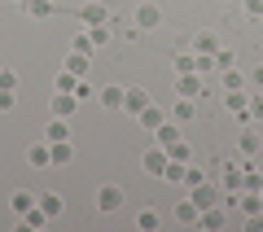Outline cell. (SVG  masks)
Wrapping results in <instances>:
<instances>
[{
	"mask_svg": "<svg viewBox=\"0 0 263 232\" xmlns=\"http://www.w3.org/2000/svg\"><path fill=\"white\" fill-rule=\"evenodd\" d=\"M219 84H224V92H241V88H246V74L228 66V70H224V79H219Z\"/></svg>",
	"mask_w": 263,
	"mask_h": 232,
	"instance_id": "4316f807",
	"label": "cell"
},
{
	"mask_svg": "<svg viewBox=\"0 0 263 232\" xmlns=\"http://www.w3.org/2000/svg\"><path fill=\"white\" fill-rule=\"evenodd\" d=\"M224 188H228V193H241V188H246L241 162H224Z\"/></svg>",
	"mask_w": 263,
	"mask_h": 232,
	"instance_id": "ba28073f",
	"label": "cell"
},
{
	"mask_svg": "<svg viewBox=\"0 0 263 232\" xmlns=\"http://www.w3.org/2000/svg\"><path fill=\"white\" fill-rule=\"evenodd\" d=\"M184 171H189V162H176V158H171L167 171H162V180H167V184H184Z\"/></svg>",
	"mask_w": 263,
	"mask_h": 232,
	"instance_id": "83f0119b",
	"label": "cell"
},
{
	"mask_svg": "<svg viewBox=\"0 0 263 232\" xmlns=\"http://www.w3.org/2000/svg\"><path fill=\"white\" fill-rule=\"evenodd\" d=\"M40 210H44L48 219H57V215L66 210V202H62V193H40Z\"/></svg>",
	"mask_w": 263,
	"mask_h": 232,
	"instance_id": "ffe728a7",
	"label": "cell"
},
{
	"mask_svg": "<svg viewBox=\"0 0 263 232\" xmlns=\"http://www.w3.org/2000/svg\"><path fill=\"white\" fill-rule=\"evenodd\" d=\"M167 153L176 162H193V149H189V140H176V145H167Z\"/></svg>",
	"mask_w": 263,
	"mask_h": 232,
	"instance_id": "f546056e",
	"label": "cell"
},
{
	"mask_svg": "<svg viewBox=\"0 0 263 232\" xmlns=\"http://www.w3.org/2000/svg\"><path fill=\"white\" fill-rule=\"evenodd\" d=\"M189 202H193L197 210H211V206H219L224 197H219V193H215L211 184H193V188H189Z\"/></svg>",
	"mask_w": 263,
	"mask_h": 232,
	"instance_id": "277c9868",
	"label": "cell"
},
{
	"mask_svg": "<svg viewBox=\"0 0 263 232\" xmlns=\"http://www.w3.org/2000/svg\"><path fill=\"white\" fill-rule=\"evenodd\" d=\"M193 114H197V101H193V96H180V101L171 105V119H176L180 127H184V123H193Z\"/></svg>",
	"mask_w": 263,
	"mask_h": 232,
	"instance_id": "30bf717a",
	"label": "cell"
},
{
	"mask_svg": "<svg viewBox=\"0 0 263 232\" xmlns=\"http://www.w3.org/2000/svg\"><path fill=\"white\" fill-rule=\"evenodd\" d=\"M92 92H97V88L88 84V79H79V84H75V96H79V101H88V96H92Z\"/></svg>",
	"mask_w": 263,
	"mask_h": 232,
	"instance_id": "60d3db41",
	"label": "cell"
},
{
	"mask_svg": "<svg viewBox=\"0 0 263 232\" xmlns=\"http://www.w3.org/2000/svg\"><path fill=\"white\" fill-rule=\"evenodd\" d=\"M176 70H180V74H193V70H197V53H180V57H176Z\"/></svg>",
	"mask_w": 263,
	"mask_h": 232,
	"instance_id": "e575fe53",
	"label": "cell"
},
{
	"mask_svg": "<svg viewBox=\"0 0 263 232\" xmlns=\"http://www.w3.org/2000/svg\"><path fill=\"white\" fill-rule=\"evenodd\" d=\"M13 105H18V92H5V88H0V114H9Z\"/></svg>",
	"mask_w": 263,
	"mask_h": 232,
	"instance_id": "74e56055",
	"label": "cell"
},
{
	"mask_svg": "<svg viewBox=\"0 0 263 232\" xmlns=\"http://www.w3.org/2000/svg\"><path fill=\"white\" fill-rule=\"evenodd\" d=\"M145 105H149V92H145V88H127V92H123V114H127V119H141Z\"/></svg>",
	"mask_w": 263,
	"mask_h": 232,
	"instance_id": "3957f363",
	"label": "cell"
},
{
	"mask_svg": "<svg viewBox=\"0 0 263 232\" xmlns=\"http://www.w3.org/2000/svg\"><path fill=\"white\" fill-rule=\"evenodd\" d=\"M158 223H162V215L154 210V206H145V210L136 215V228H141V232H158Z\"/></svg>",
	"mask_w": 263,
	"mask_h": 232,
	"instance_id": "d4e9b609",
	"label": "cell"
},
{
	"mask_svg": "<svg viewBox=\"0 0 263 232\" xmlns=\"http://www.w3.org/2000/svg\"><path fill=\"white\" fill-rule=\"evenodd\" d=\"M70 48H75V53H88V57H92V48H97V44H92V35H88V31H79V35L70 40Z\"/></svg>",
	"mask_w": 263,
	"mask_h": 232,
	"instance_id": "836d02e7",
	"label": "cell"
},
{
	"mask_svg": "<svg viewBox=\"0 0 263 232\" xmlns=\"http://www.w3.org/2000/svg\"><path fill=\"white\" fill-rule=\"evenodd\" d=\"M224 105L246 123V105H250V92H246V88H241V92H224Z\"/></svg>",
	"mask_w": 263,
	"mask_h": 232,
	"instance_id": "e0dca14e",
	"label": "cell"
},
{
	"mask_svg": "<svg viewBox=\"0 0 263 232\" xmlns=\"http://www.w3.org/2000/svg\"><path fill=\"white\" fill-rule=\"evenodd\" d=\"M136 123H141L145 131H154V127H162V123H167V110L149 101V105H145V110H141V119H136Z\"/></svg>",
	"mask_w": 263,
	"mask_h": 232,
	"instance_id": "9c48e42d",
	"label": "cell"
},
{
	"mask_svg": "<svg viewBox=\"0 0 263 232\" xmlns=\"http://www.w3.org/2000/svg\"><path fill=\"white\" fill-rule=\"evenodd\" d=\"M0 88L5 92H18V70H0Z\"/></svg>",
	"mask_w": 263,
	"mask_h": 232,
	"instance_id": "d590c367",
	"label": "cell"
},
{
	"mask_svg": "<svg viewBox=\"0 0 263 232\" xmlns=\"http://www.w3.org/2000/svg\"><path fill=\"white\" fill-rule=\"evenodd\" d=\"M132 22H136L141 31H154V27L162 22V9H158V5H141V9L132 13Z\"/></svg>",
	"mask_w": 263,
	"mask_h": 232,
	"instance_id": "52a82bcc",
	"label": "cell"
},
{
	"mask_svg": "<svg viewBox=\"0 0 263 232\" xmlns=\"http://www.w3.org/2000/svg\"><path fill=\"white\" fill-rule=\"evenodd\" d=\"M224 223H228V210H224V206H211V210L197 215V228H224Z\"/></svg>",
	"mask_w": 263,
	"mask_h": 232,
	"instance_id": "5bb4252c",
	"label": "cell"
},
{
	"mask_svg": "<svg viewBox=\"0 0 263 232\" xmlns=\"http://www.w3.org/2000/svg\"><path fill=\"white\" fill-rule=\"evenodd\" d=\"M237 149H241V158H254V153H259V131L246 127V131H241V140H237Z\"/></svg>",
	"mask_w": 263,
	"mask_h": 232,
	"instance_id": "7402d4cb",
	"label": "cell"
},
{
	"mask_svg": "<svg viewBox=\"0 0 263 232\" xmlns=\"http://www.w3.org/2000/svg\"><path fill=\"white\" fill-rule=\"evenodd\" d=\"M13 5H18V9H27V5H31V0H13Z\"/></svg>",
	"mask_w": 263,
	"mask_h": 232,
	"instance_id": "f6af8a7d",
	"label": "cell"
},
{
	"mask_svg": "<svg viewBox=\"0 0 263 232\" xmlns=\"http://www.w3.org/2000/svg\"><path fill=\"white\" fill-rule=\"evenodd\" d=\"M237 206L246 210V219H250V215H263V193H250V188H241V193H237Z\"/></svg>",
	"mask_w": 263,
	"mask_h": 232,
	"instance_id": "7c38bea8",
	"label": "cell"
},
{
	"mask_svg": "<svg viewBox=\"0 0 263 232\" xmlns=\"http://www.w3.org/2000/svg\"><path fill=\"white\" fill-rule=\"evenodd\" d=\"M79 22L84 27H101V22H110V9H105L101 0H88L84 9H79Z\"/></svg>",
	"mask_w": 263,
	"mask_h": 232,
	"instance_id": "8992f818",
	"label": "cell"
},
{
	"mask_svg": "<svg viewBox=\"0 0 263 232\" xmlns=\"http://www.w3.org/2000/svg\"><path fill=\"white\" fill-rule=\"evenodd\" d=\"M193 53H219V35H215V31H197V35H193Z\"/></svg>",
	"mask_w": 263,
	"mask_h": 232,
	"instance_id": "2e32d148",
	"label": "cell"
},
{
	"mask_svg": "<svg viewBox=\"0 0 263 232\" xmlns=\"http://www.w3.org/2000/svg\"><path fill=\"white\" fill-rule=\"evenodd\" d=\"M123 92H127V88H119V84L101 88V105H105V110H123Z\"/></svg>",
	"mask_w": 263,
	"mask_h": 232,
	"instance_id": "cb8c5ba5",
	"label": "cell"
},
{
	"mask_svg": "<svg viewBox=\"0 0 263 232\" xmlns=\"http://www.w3.org/2000/svg\"><path fill=\"white\" fill-rule=\"evenodd\" d=\"M259 193H263V188H259Z\"/></svg>",
	"mask_w": 263,
	"mask_h": 232,
	"instance_id": "bcb514c9",
	"label": "cell"
},
{
	"mask_svg": "<svg viewBox=\"0 0 263 232\" xmlns=\"http://www.w3.org/2000/svg\"><path fill=\"white\" fill-rule=\"evenodd\" d=\"M27 162H31V167H53V149H48V140L27 149Z\"/></svg>",
	"mask_w": 263,
	"mask_h": 232,
	"instance_id": "ac0fdd59",
	"label": "cell"
},
{
	"mask_svg": "<svg viewBox=\"0 0 263 232\" xmlns=\"http://www.w3.org/2000/svg\"><path fill=\"white\" fill-rule=\"evenodd\" d=\"M246 188H250V193H259V188H263V180H259V171H254V167H246Z\"/></svg>",
	"mask_w": 263,
	"mask_h": 232,
	"instance_id": "f35d334b",
	"label": "cell"
},
{
	"mask_svg": "<svg viewBox=\"0 0 263 232\" xmlns=\"http://www.w3.org/2000/svg\"><path fill=\"white\" fill-rule=\"evenodd\" d=\"M27 13H31V18H53V0H31Z\"/></svg>",
	"mask_w": 263,
	"mask_h": 232,
	"instance_id": "d6a6232c",
	"label": "cell"
},
{
	"mask_svg": "<svg viewBox=\"0 0 263 232\" xmlns=\"http://www.w3.org/2000/svg\"><path fill=\"white\" fill-rule=\"evenodd\" d=\"M154 136H158V145H162V149H167V145H176V140H180V123H176V119H171V123H162V127H154Z\"/></svg>",
	"mask_w": 263,
	"mask_h": 232,
	"instance_id": "603a6c76",
	"label": "cell"
},
{
	"mask_svg": "<svg viewBox=\"0 0 263 232\" xmlns=\"http://www.w3.org/2000/svg\"><path fill=\"white\" fill-rule=\"evenodd\" d=\"M88 66H92V57H88V53H75V48H70V57H66V70L79 74V79H88Z\"/></svg>",
	"mask_w": 263,
	"mask_h": 232,
	"instance_id": "d6986e66",
	"label": "cell"
},
{
	"mask_svg": "<svg viewBox=\"0 0 263 232\" xmlns=\"http://www.w3.org/2000/svg\"><path fill=\"white\" fill-rule=\"evenodd\" d=\"M246 123H263V92H250V105H246Z\"/></svg>",
	"mask_w": 263,
	"mask_h": 232,
	"instance_id": "f1b7e54d",
	"label": "cell"
},
{
	"mask_svg": "<svg viewBox=\"0 0 263 232\" xmlns=\"http://www.w3.org/2000/svg\"><path fill=\"white\" fill-rule=\"evenodd\" d=\"M246 232H263V215H250L246 219Z\"/></svg>",
	"mask_w": 263,
	"mask_h": 232,
	"instance_id": "7bdbcfd3",
	"label": "cell"
},
{
	"mask_svg": "<svg viewBox=\"0 0 263 232\" xmlns=\"http://www.w3.org/2000/svg\"><path fill=\"white\" fill-rule=\"evenodd\" d=\"M44 140H48V145H57V140H70V119H48Z\"/></svg>",
	"mask_w": 263,
	"mask_h": 232,
	"instance_id": "8fae6325",
	"label": "cell"
},
{
	"mask_svg": "<svg viewBox=\"0 0 263 232\" xmlns=\"http://www.w3.org/2000/svg\"><path fill=\"white\" fill-rule=\"evenodd\" d=\"M197 215H202V210H197V206L189 202V197L176 206V223H184V228H197Z\"/></svg>",
	"mask_w": 263,
	"mask_h": 232,
	"instance_id": "44dd1931",
	"label": "cell"
},
{
	"mask_svg": "<svg viewBox=\"0 0 263 232\" xmlns=\"http://www.w3.org/2000/svg\"><path fill=\"white\" fill-rule=\"evenodd\" d=\"M211 57H215L219 70H228V66H233V53H228V48H219V53H211Z\"/></svg>",
	"mask_w": 263,
	"mask_h": 232,
	"instance_id": "ab89813d",
	"label": "cell"
},
{
	"mask_svg": "<svg viewBox=\"0 0 263 232\" xmlns=\"http://www.w3.org/2000/svg\"><path fill=\"white\" fill-rule=\"evenodd\" d=\"M75 84H79V74L62 70V74H57V84H53V92H75Z\"/></svg>",
	"mask_w": 263,
	"mask_h": 232,
	"instance_id": "1f68e13d",
	"label": "cell"
},
{
	"mask_svg": "<svg viewBox=\"0 0 263 232\" xmlns=\"http://www.w3.org/2000/svg\"><path fill=\"white\" fill-rule=\"evenodd\" d=\"M184 184L193 188V184H206V176H202V167H193V162H189V171H184Z\"/></svg>",
	"mask_w": 263,
	"mask_h": 232,
	"instance_id": "8d00e7d4",
	"label": "cell"
},
{
	"mask_svg": "<svg viewBox=\"0 0 263 232\" xmlns=\"http://www.w3.org/2000/svg\"><path fill=\"white\" fill-rule=\"evenodd\" d=\"M250 79H254V84L263 88V66H254V70H250Z\"/></svg>",
	"mask_w": 263,
	"mask_h": 232,
	"instance_id": "ee69618b",
	"label": "cell"
},
{
	"mask_svg": "<svg viewBox=\"0 0 263 232\" xmlns=\"http://www.w3.org/2000/svg\"><path fill=\"white\" fill-rule=\"evenodd\" d=\"M246 13L250 18H263V0H246Z\"/></svg>",
	"mask_w": 263,
	"mask_h": 232,
	"instance_id": "b9f144b4",
	"label": "cell"
},
{
	"mask_svg": "<svg viewBox=\"0 0 263 232\" xmlns=\"http://www.w3.org/2000/svg\"><path fill=\"white\" fill-rule=\"evenodd\" d=\"M176 92L180 96H193V101H197V92H202V74H180V79H176Z\"/></svg>",
	"mask_w": 263,
	"mask_h": 232,
	"instance_id": "9a60e30c",
	"label": "cell"
},
{
	"mask_svg": "<svg viewBox=\"0 0 263 232\" xmlns=\"http://www.w3.org/2000/svg\"><path fill=\"white\" fill-rule=\"evenodd\" d=\"M48 110H53V119H70V114L79 110V96H75V92H53Z\"/></svg>",
	"mask_w": 263,
	"mask_h": 232,
	"instance_id": "5b68a950",
	"label": "cell"
},
{
	"mask_svg": "<svg viewBox=\"0 0 263 232\" xmlns=\"http://www.w3.org/2000/svg\"><path fill=\"white\" fill-rule=\"evenodd\" d=\"M53 149V167H66V162L75 158V145H70V140H57V145H48Z\"/></svg>",
	"mask_w": 263,
	"mask_h": 232,
	"instance_id": "484cf974",
	"label": "cell"
},
{
	"mask_svg": "<svg viewBox=\"0 0 263 232\" xmlns=\"http://www.w3.org/2000/svg\"><path fill=\"white\" fill-rule=\"evenodd\" d=\"M123 202H127V193H123L119 184H101V188H97V210H101V215L123 210Z\"/></svg>",
	"mask_w": 263,
	"mask_h": 232,
	"instance_id": "6da1fadb",
	"label": "cell"
},
{
	"mask_svg": "<svg viewBox=\"0 0 263 232\" xmlns=\"http://www.w3.org/2000/svg\"><path fill=\"white\" fill-rule=\"evenodd\" d=\"M31 206H40V197H35V193H27V188H18V193L9 197V210L18 215V219H22V215L31 210Z\"/></svg>",
	"mask_w": 263,
	"mask_h": 232,
	"instance_id": "4fadbf2b",
	"label": "cell"
},
{
	"mask_svg": "<svg viewBox=\"0 0 263 232\" xmlns=\"http://www.w3.org/2000/svg\"><path fill=\"white\" fill-rule=\"evenodd\" d=\"M22 223H27V228H44V223H53V219H48V215L40 210V206H31V210L22 215Z\"/></svg>",
	"mask_w": 263,
	"mask_h": 232,
	"instance_id": "4dcf8cb0",
	"label": "cell"
},
{
	"mask_svg": "<svg viewBox=\"0 0 263 232\" xmlns=\"http://www.w3.org/2000/svg\"><path fill=\"white\" fill-rule=\"evenodd\" d=\"M167 162H171V153H167L162 145H154L149 153L141 158V167H145V176H158V180H162V171H167Z\"/></svg>",
	"mask_w": 263,
	"mask_h": 232,
	"instance_id": "7a4b0ae2",
	"label": "cell"
}]
</instances>
